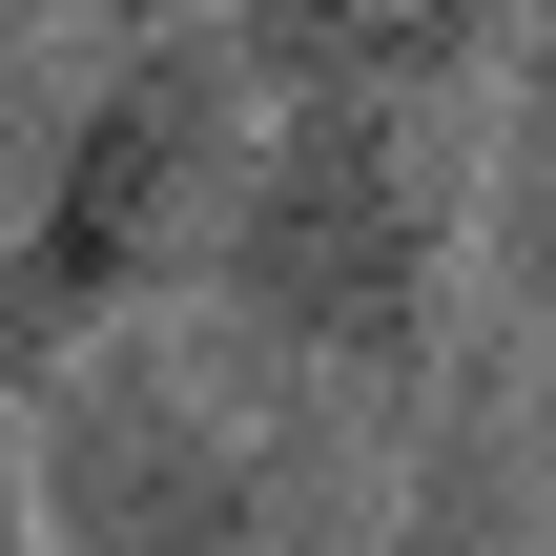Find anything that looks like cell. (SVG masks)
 <instances>
[{"mask_svg":"<svg viewBox=\"0 0 556 556\" xmlns=\"http://www.w3.org/2000/svg\"><path fill=\"white\" fill-rule=\"evenodd\" d=\"M41 556H392V433L268 371L227 309H165L21 392Z\"/></svg>","mask_w":556,"mask_h":556,"instance_id":"obj_1","label":"cell"},{"mask_svg":"<svg viewBox=\"0 0 556 556\" xmlns=\"http://www.w3.org/2000/svg\"><path fill=\"white\" fill-rule=\"evenodd\" d=\"M475 227H495V103H268L206 309L351 433H413L475 330Z\"/></svg>","mask_w":556,"mask_h":556,"instance_id":"obj_2","label":"cell"},{"mask_svg":"<svg viewBox=\"0 0 556 556\" xmlns=\"http://www.w3.org/2000/svg\"><path fill=\"white\" fill-rule=\"evenodd\" d=\"M248 144H268V83L227 21H165V41H103V83L62 103L21 227H0V413L165 309H206L227 268V206H248Z\"/></svg>","mask_w":556,"mask_h":556,"instance_id":"obj_3","label":"cell"},{"mask_svg":"<svg viewBox=\"0 0 556 556\" xmlns=\"http://www.w3.org/2000/svg\"><path fill=\"white\" fill-rule=\"evenodd\" d=\"M392 556H556V454H536L516 309H475L454 371H433V413L392 433Z\"/></svg>","mask_w":556,"mask_h":556,"instance_id":"obj_4","label":"cell"},{"mask_svg":"<svg viewBox=\"0 0 556 556\" xmlns=\"http://www.w3.org/2000/svg\"><path fill=\"white\" fill-rule=\"evenodd\" d=\"M268 103H495L536 0H206Z\"/></svg>","mask_w":556,"mask_h":556,"instance_id":"obj_5","label":"cell"},{"mask_svg":"<svg viewBox=\"0 0 556 556\" xmlns=\"http://www.w3.org/2000/svg\"><path fill=\"white\" fill-rule=\"evenodd\" d=\"M516 248H536V309H516V351H536V454H556V103H536V144H516Z\"/></svg>","mask_w":556,"mask_h":556,"instance_id":"obj_6","label":"cell"},{"mask_svg":"<svg viewBox=\"0 0 556 556\" xmlns=\"http://www.w3.org/2000/svg\"><path fill=\"white\" fill-rule=\"evenodd\" d=\"M0 21H103V41H165V21H206V0H0Z\"/></svg>","mask_w":556,"mask_h":556,"instance_id":"obj_7","label":"cell"},{"mask_svg":"<svg viewBox=\"0 0 556 556\" xmlns=\"http://www.w3.org/2000/svg\"><path fill=\"white\" fill-rule=\"evenodd\" d=\"M0 556H41V495H21V433H0Z\"/></svg>","mask_w":556,"mask_h":556,"instance_id":"obj_8","label":"cell"}]
</instances>
